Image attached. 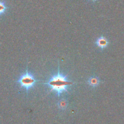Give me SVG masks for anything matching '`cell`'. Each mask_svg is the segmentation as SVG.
I'll list each match as a JSON object with an SVG mask.
<instances>
[{
    "instance_id": "1",
    "label": "cell",
    "mask_w": 124,
    "mask_h": 124,
    "mask_svg": "<svg viewBox=\"0 0 124 124\" xmlns=\"http://www.w3.org/2000/svg\"><path fill=\"white\" fill-rule=\"evenodd\" d=\"M58 69V73L56 75L52 76L47 82L43 83V84L47 85V87L50 88L51 92H55L59 98L62 93L68 92L69 87L75 83L69 81L68 79L67 76L60 73L59 63Z\"/></svg>"
},
{
    "instance_id": "2",
    "label": "cell",
    "mask_w": 124,
    "mask_h": 124,
    "mask_svg": "<svg viewBox=\"0 0 124 124\" xmlns=\"http://www.w3.org/2000/svg\"><path fill=\"white\" fill-rule=\"evenodd\" d=\"M38 81L35 78L34 75L28 71V68L27 67L25 73L22 74L19 76L18 79L17 81V82L19 84L21 88H25L27 94L29 90L34 88Z\"/></svg>"
},
{
    "instance_id": "3",
    "label": "cell",
    "mask_w": 124,
    "mask_h": 124,
    "mask_svg": "<svg viewBox=\"0 0 124 124\" xmlns=\"http://www.w3.org/2000/svg\"><path fill=\"white\" fill-rule=\"evenodd\" d=\"M95 43L98 48H100L101 50H103L108 47V45L109 44V41L105 36L102 35L96 39Z\"/></svg>"
},
{
    "instance_id": "4",
    "label": "cell",
    "mask_w": 124,
    "mask_h": 124,
    "mask_svg": "<svg viewBox=\"0 0 124 124\" xmlns=\"http://www.w3.org/2000/svg\"><path fill=\"white\" fill-rule=\"evenodd\" d=\"M87 82L88 84H89V85L95 88V87H98V85L100 84V79L98 78L97 76H91V77L88 79Z\"/></svg>"
},
{
    "instance_id": "5",
    "label": "cell",
    "mask_w": 124,
    "mask_h": 124,
    "mask_svg": "<svg viewBox=\"0 0 124 124\" xmlns=\"http://www.w3.org/2000/svg\"><path fill=\"white\" fill-rule=\"evenodd\" d=\"M8 10V6L4 1L0 0V16L3 15L7 12Z\"/></svg>"
},
{
    "instance_id": "6",
    "label": "cell",
    "mask_w": 124,
    "mask_h": 124,
    "mask_svg": "<svg viewBox=\"0 0 124 124\" xmlns=\"http://www.w3.org/2000/svg\"><path fill=\"white\" fill-rule=\"evenodd\" d=\"M57 105H58L59 108L65 109L67 107V106H68V101L66 99H62L58 102Z\"/></svg>"
},
{
    "instance_id": "7",
    "label": "cell",
    "mask_w": 124,
    "mask_h": 124,
    "mask_svg": "<svg viewBox=\"0 0 124 124\" xmlns=\"http://www.w3.org/2000/svg\"><path fill=\"white\" fill-rule=\"evenodd\" d=\"M89 1H92V2H96V1H97V0H89Z\"/></svg>"
}]
</instances>
